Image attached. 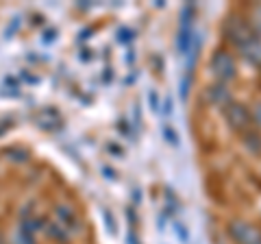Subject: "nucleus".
<instances>
[{"label":"nucleus","instance_id":"f257e3e1","mask_svg":"<svg viewBox=\"0 0 261 244\" xmlns=\"http://www.w3.org/2000/svg\"><path fill=\"white\" fill-rule=\"evenodd\" d=\"M209 68L214 72V77L218 79V83H228L238 75V63H235V57L226 51V48H218V51L211 55Z\"/></svg>","mask_w":261,"mask_h":244},{"label":"nucleus","instance_id":"f03ea898","mask_svg":"<svg viewBox=\"0 0 261 244\" xmlns=\"http://www.w3.org/2000/svg\"><path fill=\"white\" fill-rule=\"evenodd\" d=\"M226 231L235 244H261V229L244 218H233Z\"/></svg>","mask_w":261,"mask_h":244},{"label":"nucleus","instance_id":"7ed1b4c3","mask_svg":"<svg viewBox=\"0 0 261 244\" xmlns=\"http://www.w3.org/2000/svg\"><path fill=\"white\" fill-rule=\"evenodd\" d=\"M224 118L226 122L231 125V129H235L238 133H246L252 129V118H250V109L246 107V105L242 103H231L228 107H224Z\"/></svg>","mask_w":261,"mask_h":244},{"label":"nucleus","instance_id":"20e7f679","mask_svg":"<svg viewBox=\"0 0 261 244\" xmlns=\"http://www.w3.org/2000/svg\"><path fill=\"white\" fill-rule=\"evenodd\" d=\"M224 35H226V39L231 42L233 46H244L248 42V39H252L257 33L252 31V27L248 24V20L246 18H231L226 22V27H224Z\"/></svg>","mask_w":261,"mask_h":244},{"label":"nucleus","instance_id":"39448f33","mask_svg":"<svg viewBox=\"0 0 261 244\" xmlns=\"http://www.w3.org/2000/svg\"><path fill=\"white\" fill-rule=\"evenodd\" d=\"M207 103L214 105V107H228L233 103L231 99V89H228L224 83H214L207 87Z\"/></svg>","mask_w":261,"mask_h":244},{"label":"nucleus","instance_id":"423d86ee","mask_svg":"<svg viewBox=\"0 0 261 244\" xmlns=\"http://www.w3.org/2000/svg\"><path fill=\"white\" fill-rule=\"evenodd\" d=\"M55 218H57V223L63 225L65 229H68L70 233H76V211L72 209L70 205H57L55 207Z\"/></svg>","mask_w":261,"mask_h":244},{"label":"nucleus","instance_id":"0eeeda50","mask_svg":"<svg viewBox=\"0 0 261 244\" xmlns=\"http://www.w3.org/2000/svg\"><path fill=\"white\" fill-rule=\"evenodd\" d=\"M240 55L246 59L248 63H255V66H261V39L255 35L252 39H248L244 46H240Z\"/></svg>","mask_w":261,"mask_h":244},{"label":"nucleus","instance_id":"6e6552de","mask_svg":"<svg viewBox=\"0 0 261 244\" xmlns=\"http://www.w3.org/2000/svg\"><path fill=\"white\" fill-rule=\"evenodd\" d=\"M244 137V144H246V149L252 153V155H261V133L257 129H250L242 135Z\"/></svg>","mask_w":261,"mask_h":244},{"label":"nucleus","instance_id":"1a4fd4ad","mask_svg":"<svg viewBox=\"0 0 261 244\" xmlns=\"http://www.w3.org/2000/svg\"><path fill=\"white\" fill-rule=\"evenodd\" d=\"M11 244H37V240H35V235H33V233L24 231V229H18L13 233Z\"/></svg>","mask_w":261,"mask_h":244},{"label":"nucleus","instance_id":"9d476101","mask_svg":"<svg viewBox=\"0 0 261 244\" xmlns=\"http://www.w3.org/2000/svg\"><path fill=\"white\" fill-rule=\"evenodd\" d=\"M248 24L252 27L255 33H261V5L252 7V13H250V18H248Z\"/></svg>","mask_w":261,"mask_h":244},{"label":"nucleus","instance_id":"9b49d317","mask_svg":"<svg viewBox=\"0 0 261 244\" xmlns=\"http://www.w3.org/2000/svg\"><path fill=\"white\" fill-rule=\"evenodd\" d=\"M250 118H252V125H257L261 129V103H255L250 109Z\"/></svg>","mask_w":261,"mask_h":244},{"label":"nucleus","instance_id":"f8f14e48","mask_svg":"<svg viewBox=\"0 0 261 244\" xmlns=\"http://www.w3.org/2000/svg\"><path fill=\"white\" fill-rule=\"evenodd\" d=\"M190 81H192V77H190V75L185 77V81H181V96H183V99H185L187 94H190Z\"/></svg>","mask_w":261,"mask_h":244},{"label":"nucleus","instance_id":"ddd939ff","mask_svg":"<svg viewBox=\"0 0 261 244\" xmlns=\"http://www.w3.org/2000/svg\"><path fill=\"white\" fill-rule=\"evenodd\" d=\"M163 135H166L168 137V140H170V144H176V135H174V131H172V129H170V127H166V129H163Z\"/></svg>","mask_w":261,"mask_h":244},{"label":"nucleus","instance_id":"4468645a","mask_svg":"<svg viewBox=\"0 0 261 244\" xmlns=\"http://www.w3.org/2000/svg\"><path fill=\"white\" fill-rule=\"evenodd\" d=\"M128 39H133V31L122 29V31H120V42H128Z\"/></svg>","mask_w":261,"mask_h":244},{"label":"nucleus","instance_id":"2eb2a0df","mask_svg":"<svg viewBox=\"0 0 261 244\" xmlns=\"http://www.w3.org/2000/svg\"><path fill=\"white\" fill-rule=\"evenodd\" d=\"M176 229H178V238H181V240H187V231H185V227L176 223Z\"/></svg>","mask_w":261,"mask_h":244},{"label":"nucleus","instance_id":"dca6fc26","mask_svg":"<svg viewBox=\"0 0 261 244\" xmlns=\"http://www.w3.org/2000/svg\"><path fill=\"white\" fill-rule=\"evenodd\" d=\"M170 111H172V101L166 99V113H170Z\"/></svg>","mask_w":261,"mask_h":244}]
</instances>
